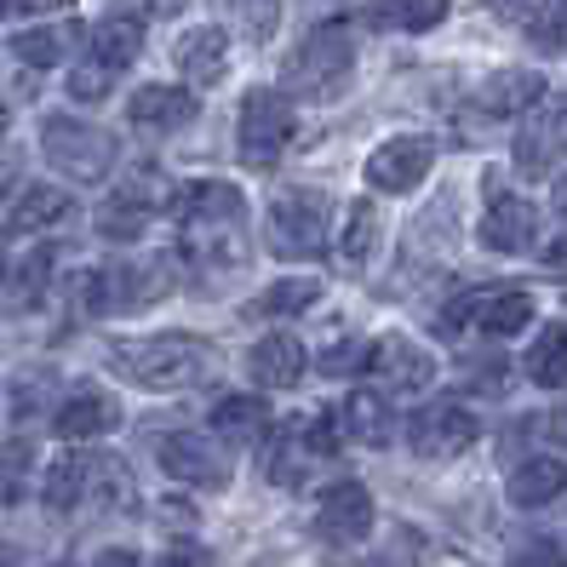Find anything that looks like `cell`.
<instances>
[{"mask_svg": "<svg viewBox=\"0 0 567 567\" xmlns=\"http://www.w3.org/2000/svg\"><path fill=\"white\" fill-rule=\"evenodd\" d=\"M430 173H436V138L424 132H395L367 155V184L379 195H413Z\"/></svg>", "mask_w": 567, "mask_h": 567, "instance_id": "cell-12", "label": "cell"}, {"mask_svg": "<svg viewBox=\"0 0 567 567\" xmlns=\"http://www.w3.org/2000/svg\"><path fill=\"white\" fill-rule=\"evenodd\" d=\"M7 132H12V110H7V97H0V144H7Z\"/></svg>", "mask_w": 567, "mask_h": 567, "instance_id": "cell-49", "label": "cell"}, {"mask_svg": "<svg viewBox=\"0 0 567 567\" xmlns=\"http://www.w3.org/2000/svg\"><path fill=\"white\" fill-rule=\"evenodd\" d=\"M545 436H550L556 447H567V395H556V408L545 413Z\"/></svg>", "mask_w": 567, "mask_h": 567, "instance_id": "cell-45", "label": "cell"}, {"mask_svg": "<svg viewBox=\"0 0 567 567\" xmlns=\"http://www.w3.org/2000/svg\"><path fill=\"white\" fill-rule=\"evenodd\" d=\"M258 464H264V476H270L276 487H298V482L310 476L316 453L305 447V436H298V419H292L287 430H270V442H264Z\"/></svg>", "mask_w": 567, "mask_h": 567, "instance_id": "cell-30", "label": "cell"}, {"mask_svg": "<svg viewBox=\"0 0 567 567\" xmlns=\"http://www.w3.org/2000/svg\"><path fill=\"white\" fill-rule=\"evenodd\" d=\"M373 384H384V395H424L436 384V355H430L419 339L408 332H379L373 344H367V367H361Z\"/></svg>", "mask_w": 567, "mask_h": 567, "instance_id": "cell-9", "label": "cell"}, {"mask_svg": "<svg viewBox=\"0 0 567 567\" xmlns=\"http://www.w3.org/2000/svg\"><path fill=\"white\" fill-rule=\"evenodd\" d=\"M373 522H379V505H373V493H367L361 482L339 476V482H327L316 493V533L327 545H361V539H373Z\"/></svg>", "mask_w": 567, "mask_h": 567, "instance_id": "cell-13", "label": "cell"}, {"mask_svg": "<svg viewBox=\"0 0 567 567\" xmlns=\"http://www.w3.org/2000/svg\"><path fill=\"white\" fill-rule=\"evenodd\" d=\"M522 367H527V379H533V384H545V390L567 384V321H550L539 339L527 344Z\"/></svg>", "mask_w": 567, "mask_h": 567, "instance_id": "cell-34", "label": "cell"}, {"mask_svg": "<svg viewBox=\"0 0 567 567\" xmlns=\"http://www.w3.org/2000/svg\"><path fill=\"white\" fill-rule=\"evenodd\" d=\"M63 92H70V104L92 110V104H104V97L115 92V70H104V63H75L70 75H63Z\"/></svg>", "mask_w": 567, "mask_h": 567, "instance_id": "cell-37", "label": "cell"}, {"mask_svg": "<svg viewBox=\"0 0 567 567\" xmlns=\"http://www.w3.org/2000/svg\"><path fill=\"white\" fill-rule=\"evenodd\" d=\"M482 436V419L453 402V395H442V402H424L413 419H408V447L419 458H458V453H471Z\"/></svg>", "mask_w": 567, "mask_h": 567, "instance_id": "cell-11", "label": "cell"}, {"mask_svg": "<svg viewBox=\"0 0 567 567\" xmlns=\"http://www.w3.org/2000/svg\"><path fill=\"white\" fill-rule=\"evenodd\" d=\"M464 373H471V390H482V395H487V390H505V384H498V379H505V361H498V355L464 367Z\"/></svg>", "mask_w": 567, "mask_h": 567, "instance_id": "cell-43", "label": "cell"}, {"mask_svg": "<svg viewBox=\"0 0 567 567\" xmlns=\"http://www.w3.org/2000/svg\"><path fill=\"white\" fill-rule=\"evenodd\" d=\"M110 373H121L126 384L150 395H184L213 384L224 373V355L202 332H144V339L110 344Z\"/></svg>", "mask_w": 567, "mask_h": 567, "instance_id": "cell-2", "label": "cell"}, {"mask_svg": "<svg viewBox=\"0 0 567 567\" xmlns=\"http://www.w3.org/2000/svg\"><path fill=\"white\" fill-rule=\"evenodd\" d=\"M86 498H97V505H132V471L115 453L86 458Z\"/></svg>", "mask_w": 567, "mask_h": 567, "instance_id": "cell-36", "label": "cell"}, {"mask_svg": "<svg viewBox=\"0 0 567 567\" xmlns=\"http://www.w3.org/2000/svg\"><path fill=\"white\" fill-rule=\"evenodd\" d=\"M453 0H373L367 7V23L390 29V35H430L436 23H447Z\"/></svg>", "mask_w": 567, "mask_h": 567, "instance_id": "cell-28", "label": "cell"}, {"mask_svg": "<svg viewBox=\"0 0 567 567\" xmlns=\"http://www.w3.org/2000/svg\"><path fill=\"white\" fill-rule=\"evenodd\" d=\"M173 63H178L184 86H218L224 70H229V29H224V23H195V29H184L178 47H173Z\"/></svg>", "mask_w": 567, "mask_h": 567, "instance_id": "cell-20", "label": "cell"}, {"mask_svg": "<svg viewBox=\"0 0 567 567\" xmlns=\"http://www.w3.org/2000/svg\"><path fill=\"white\" fill-rule=\"evenodd\" d=\"M332 419H339V436L355 442V447H390V436H395V408L373 384H355Z\"/></svg>", "mask_w": 567, "mask_h": 567, "instance_id": "cell-19", "label": "cell"}, {"mask_svg": "<svg viewBox=\"0 0 567 567\" xmlns=\"http://www.w3.org/2000/svg\"><path fill=\"white\" fill-rule=\"evenodd\" d=\"M144 12H150V18H184L189 0H144Z\"/></svg>", "mask_w": 567, "mask_h": 567, "instance_id": "cell-47", "label": "cell"}, {"mask_svg": "<svg viewBox=\"0 0 567 567\" xmlns=\"http://www.w3.org/2000/svg\"><path fill=\"white\" fill-rule=\"evenodd\" d=\"M110 430H121V395L115 390L81 384L52 408V436L58 442H104Z\"/></svg>", "mask_w": 567, "mask_h": 567, "instance_id": "cell-16", "label": "cell"}, {"mask_svg": "<svg viewBox=\"0 0 567 567\" xmlns=\"http://www.w3.org/2000/svg\"><path fill=\"white\" fill-rule=\"evenodd\" d=\"M35 493V442L0 436V505H23Z\"/></svg>", "mask_w": 567, "mask_h": 567, "instance_id": "cell-33", "label": "cell"}, {"mask_svg": "<svg viewBox=\"0 0 567 567\" xmlns=\"http://www.w3.org/2000/svg\"><path fill=\"white\" fill-rule=\"evenodd\" d=\"M545 104V75L539 70H493L476 92V110L487 121H511V115H527V110H539Z\"/></svg>", "mask_w": 567, "mask_h": 567, "instance_id": "cell-21", "label": "cell"}, {"mask_svg": "<svg viewBox=\"0 0 567 567\" xmlns=\"http://www.w3.org/2000/svg\"><path fill=\"white\" fill-rule=\"evenodd\" d=\"M379 236H384L379 202H355L350 218H344V236H339V264H344V270H367L373 252H379Z\"/></svg>", "mask_w": 567, "mask_h": 567, "instance_id": "cell-31", "label": "cell"}, {"mask_svg": "<svg viewBox=\"0 0 567 567\" xmlns=\"http://www.w3.org/2000/svg\"><path fill=\"white\" fill-rule=\"evenodd\" d=\"M213 430H218V442H264L270 436V402H264V390L218 395L213 402Z\"/></svg>", "mask_w": 567, "mask_h": 567, "instance_id": "cell-25", "label": "cell"}, {"mask_svg": "<svg viewBox=\"0 0 567 567\" xmlns=\"http://www.w3.org/2000/svg\"><path fill=\"white\" fill-rule=\"evenodd\" d=\"M138 52H144V18L110 12V18H97L86 29V58L104 63V70H115V75H121V63H132Z\"/></svg>", "mask_w": 567, "mask_h": 567, "instance_id": "cell-26", "label": "cell"}, {"mask_svg": "<svg viewBox=\"0 0 567 567\" xmlns=\"http://www.w3.org/2000/svg\"><path fill=\"white\" fill-rule=\"evenodd\" d=\"M75 218V202L63 184H18V195L7 202V224L0 236L7 241H29V236H47V229L70 224Z\"/></svg>", "mask_w": 567, "mask_h": 567, "instance_id": "cell-17", "label": "cell"}, {"mask_svg": "<svg viewBox=\"0 0 567 567\" xmlns=\"http://www.w3.org/2000/svg\"><path fill=\"white\" fill-rule=\"evenodd\" d=\"M75 0H0V18H29V23H47L52 12H70Z\"/></svg>", "mask_w": 567, "mask_h": 567, "instance_id": "cell-41", "label": "cell"}, {"mask_svg": "<svg viewBox=\"0 0 567 567\" xmlns=\"http://www.w3.org/2000/svg\"><path fill=\"white\" fill-rule=\"evenodd\" d=\"M173 195H178V184H166L161 173H144V178L121 184L110 202L97 207V236H104L110 247H138L150 236V224L161 213H173Z\"/></svg>", "mask_w": 567, "mask_h": 567, "instance_id": "cell-8", "label": "cell"}, {"mask_svg": "<svg viewBox=\"0 0 567 567\" xmlns=\"http://www.w3.org/2000/svg\"><path fill=\"white\" fill-rule=\"evenodd\" d=\"M550 202H556V213H561V218H567V173H561V178H556V189H550Z\"/></svg>", "mask_w": 567, "mask_h": 567, "instance_id": "cell-48", "label": "cell"}, {"mask_svg": "<svg viewBox=\"0 0 567 567\" xmlns=\"http://www.w3.org/2000/svg\"><path fill=\"white\" fill-rule=\"evenodd\" d=\"M567 161V97L527 110L516 132V173L522 178H556V166Z\"/></svg>", "mask_w": 567, "mask_h": 567, "instance_id": "cell-14", "label": "cell"}, {"mask_svg": "<svg viewBox=\"0 0 567 567\" xmlns=\"http://www.w3.org/2000/svg\"><path fill=\"white\" fill-rule=\"evenodd\" d=\"M166 218H178V264L189 276L213 281V276H229L247 264V247H241L247 195H241V184H229V178L178 184Z\"/></svg>", "mask_w": 567, "mask_h": 567, "instance_id": "cell-1", "label": "cell"}, {"mask_svg": "<svg viewBox=\"0 0 567 567\" xmlns=\"http://www.w3.org/2000/svg\"><path fill=\"white\" fill-rule=\"evenodd\" d=\"M70 47H75V29L70 23H29V29H12L7 52L23 63V70H58V63H70Z\"/></svg>", "mask_w": 567, "mask_h": 567, "instance_id": "cell-27", "label": "cell"}, {"mask_svg": "<svg viewBox=\"0 0 567 567\" xmlns=\"http://www.w3.org/2000/svg\"><path fill=\"white\" fill-rule=\"evenodd\" d=\"M18 173H23V166H18V155H7V150H0V202H7V195H18Z\"/></svg>", "mask_w": 567, "mask_h": 567, "instance_id": "cell-46", "label": "cell"}, {"mask_svg": "<svg viewBox=\"0 0 567 567\" xmlns=\"http://www.w3.org/2000/svg\"><path fill=\"white\" fill-rule=\"evenodd\" d=\"M86 567H144V556H138V550H126V545H110V550H97Z\"/></svg>", "mask_w": 567, "mask_h": 567, "instance_id": "cell-44", "label": "cell"}, {"mask_svg": "<svg viewBox=\"0 0 567 567\" xmlns=\"http://www.w3.org/2000/svg\"><path fill=\"white\" fill-rule=\"evenodd\" d=\"M52 367H29V373H18L12 384V419H29V413H41L47 408V395H52Z\"/></svg>", "mask_w": 567, "mask_h": 567, "instance_id": "cell-38", "label": "cell"}, {"mask_svg": "<svg viewBox=\"0 0 567 567\" xmlns=\"http://www.w3.org/2000/svg\"><path fill=\"white\" fill-rule=\"evenodd\" d=\"M224 7L241 18V35H247V41H270V35H276L281 0H224Z\"/></svg>", "mask_w": 567, "mask_h": 567, "instance_id": "cell-39", "label": "cell"}, {"mask_svg": "<svg viewBox=\"0 0 567 567\" xmlns=\"http://www.w3.org/2000/svg\"><path fill=\"white\" fill-rule=\"evenodd\" d=\"M155 458L178 487H202V493L229 487V453L218 447V436H207V430H173V436H161Z\"/></svg>", "mask_w": 567, "mask_h": 567, "instance_id": "cell-10", "label": "cell"}, {"mask_svg": "<svg viewBox=\"0 0 567 567\" xmlns=\"http://www.w3.org/2000/svg\"><path fill=\"white\" fill-rule=\"evenodd\" d=\"M305 367H310V350L298 344L292 332H264V339H252V350H247V373L264 390H292L298 379H305Z\"/></svg>", "mask_w": 567, "mask_h": 567, "instance_id": "cell-22", "label": "cell"}, {"mask_svg": "<svg viewBox=\"0 0 567 567\" xmlns=\"http://www.w3.org/2000/svg\"><path fill=\"white\" fill-rule=\"evenodd\" d=\"M350 81H355V23L344 18L316 23L281 63V92L298 104H332V97L350 92Z\"/></svg>", "mask_w": 567, "mask_h": 567, "instance_id": "cell-3", "label": "cell"}, {"mask_svg": "<svg viewBox=\"0 0 567 567\" xmlns=\"http://www.w3.org/2000/svg\"><path fill=\"white\" fill-rule=\"evenodd\" d=\"M41 155L58 178L70 184H104L121 161V138L110 126H97L86 115H47L41 121Z\"/></svg>", "mask_w": 567, "mask_h": 567, "instance_id": "cell-6", "label": "cell"}, {"mask_svg": "<svg viewBox=\"0 0 567 567\" xmlns=\"http://www.w3.org/2000/svg\"><path fill=\"white\" fill-rule=\"evenodd\" d=\"M195 92L189 86H173V81H150V86H138L126 97V121L138 126V132H150V138H173V132H184V126H195Z\"/></svg>", "mask_w": 567, "mask_h": 567, "instance_id": "cell-18", "label": "cell"}, {"mask_svg": "<svg viewBox=\"0 0 567 567\" xmlns=\"http://www.w3.org/2000/svg\"><path fill=\"white\" fill-rule=\"evenodd\" d=\"M316 305H321V281L316 276H281L247 305V321H287V316H305Z\"/></svg>", "mask_w": 567, "mask_h": 567, "instance_id": "cell-29", "label": "cell"}, {"mask_svg": "<svg viewBox=\"0 0 567 567\" xmlns=\"http://www.w3.org/2000/svg\"><path fill=\"white\" fill-rule=\"evenodd\" d=\"M298 138V110L281 86H247L241 92V110H236V155L241 166L264 173V166H276Z\"/></svg>", "mask_w": 567, "mask_h": 567, "instance_id": "cell-7", "label": "cell"}, {"mask_svg": "<svg viewBox=\"0 0 567 567\" xmlns=\"http://www.w3.org/2000/svg\"><path fill=\"white\" fill-rule=\"evenodd\" d=\"M505 567H567V556H561V545L556 539H527V545H516L511 550V561Z\"/></svg>", "mask_w": 567, "mask_h": 567, "instance_id": "cell-40", "label": "cell"}, {"mask_svg": "<svg viewBox=\"0 0 567 567\" xmlns=\"http://www.w3.org/2000/svg\"><path fill=\"white\" fill-rule=\"evenodd\" d=\"M533 321V292L527 287H511V281H498V287H476V332L482 339H516V332H527Z\"/></svg>", "mask_w": 567, "mask_h": 567, "instance_id": "cell-23", "label": "cell"}, {"mask_svg": "<svg viewBox=\"0 0 567 567\" xmlns=\"http://www.w3.org/2000/svg\"><path fill=\"white\" fill-rule=\"evenodd\" d=\"M155 567H218V561H213V550H207V545L178 539V545H166V550L155 556Z\"/></svg>", "mask_w": 567, "mask_h": 567, "instance_id": "cell-42", "label": "cell"}, {"mask_svg": "<svg viewBox=\"0 0 567 567\" xmlns=\"http://www.w3.org/2000/svg\"><path fill=\"white\" fill-rule=\"evenodd\" d=\"M310 367H316V373H327V379H355L361 367H367V344L350 339V332L339 327V332H327V339L310 350Z\"/></svg>", "mask_w": 567, "mask_h": 567, "instance_id": "cell-35", "label": "cell"}, {"mask_svg": "<svg viewBox=\"0 0 567 567\" xmlns=\"http://www.w3.org/2000/svg\"><path fill=\"white\" fill-rule=\"evenodd\" d=\"M178 270H184L178 252L173 258H110V264H92V270L75 281V305L86 316H104V321L138 316V310L155 305V298L173 292Z\"/></svg>", "mask_w": 567, "mask_h": 567, "instance_id": "cell-4", "label": "cell"}, {"mask_svg": "<svg viewBox=\"0 0 567 567\" xmlns=\"http://www.w3.org/2000/svg\"><path fill=\"white\" fill-rule=\"evenodd\" d=\"M482 247L487 252H533L539 247V207L516 189H498L487 178V213H482Z\"/></svg>", "mask_w": 567, "mask_h": 567, "instance_id": "cell-15", "label": "cell"}, {"mask_svg": "<svg viewBox=\"0 0 567 567\" xmlns=\"http://www.w3.org/2000/svg\"><path fill=\"white\" fill-rule=\"evenodd\" d=\"M52 567H70V561H52Z\"/></svg>", "mask_w": 567, "mask_h": 567, "instance_id": "cell-50", "label": "cell"}, {"mask_svg": "<svg viewBox=\"0 0 567 567\" xmlns=\"http://www.w3.org/2000/svg\"><path fill=\"white\" fill-rule=\"evenodd\" d=\"M41 505L47 511H81L86 505V453H58L41 476Z\"/></svg>", "mask_w": 567, "mask_h": 567, "instance_id": "cell-32", "label": "cell"}, {"mask_svg": "<svg viewBox=\"0 0 567 567\" xmlns=\"http://www.w3.org/2000/svg\"><path fill=\"white\" fill-rule=\"evenodd\" d=\"M505 493L516 511H539V505H556V498L567 493V464L556 453H533L522 458L516 471L505 476Z\"/></svg>", "mask_w": 567, "mask_h": 567, "instance_id": "cell-24", "label": "cell"}, {"mask_svg": "<svg viewBox=\"0 0 567 567\" xmlns=\"http://www.w3.org/2000/svg\"><path fill=\"white\" fill-rule=\"evenodd\" d=\"M327 229H332V202L316 184H292L276 189L264 207V252L281 264H316L327 252Z\"/></svg>", "mask_w": 567, "mask_h": 567, "instance_id": "cell-5", "label": "cell"}]
</instances>
